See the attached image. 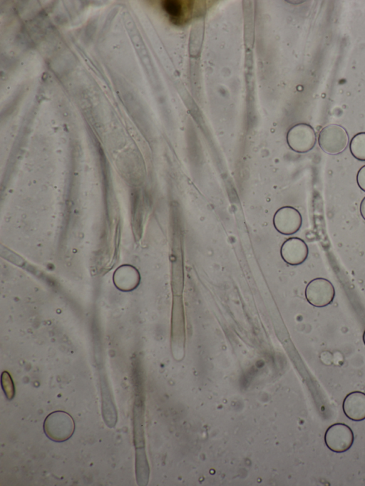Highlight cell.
Returning a JSON list of instances; mask_svg holds the SVG:
<instances>
[{
    "label": "cell",
    "mask_w": 365,
    "mask_h": 486,
    "mask_svg": "<svg viewBox=\"0 0 365 486\" xmlns=\"http://www.w3.org/2000/svg\"><path fill=\"white\" fill-rule=\"evenodd\" d=\"M349 135L341 125L331 124L322 129L319 134L318 143L321 149L330 155H337L347 147Z\"/></svg>",
    "instance_id": "cell-1"
},
{
    "label": "cell",
    "mask_w": 365,
    "mask_h": 486,
    "mask_svg": "<svg viewBox=\"0 0 365 486\" xmlns=\"http://www.w3.org/2000/svg\"><path fill=\"white\" fill-rule=\"evenodd\" d=\"M335 290L333 284L324 278L312 279L306 286L305 296L307 301L316 307H324L334 300Z\"/></svg>",
    "instance_id": "cell-2"
},
{
    "label": "cell",
    "mask_w": 365,
    "mask_h": 486,
    "mask_svg": "<svg viewBox=\"0 0 365 486\" xmlns=\"http://www.w3.org/2000/svg\"><path fill=\"white\" fill-rule=\"evenodd\" d=\"M354 433L344 423H337L329 426L324 434L327 447L334 453L347 451L353 445Z\"/></svg>",
    "instance_id": "cell-3"
},
{
    "label": "cell",
    "mask_w": 365,
    "mask_h": 486,
    "mask_svg": "<svg viewBox=\"0 0 365 486\" xmlns=\"http://www.w3.org/2000/svg\"><path fill=\"white\" fill-rule=\"evenodd\" d=\"M287 143L295 152L304 153L310 151L315 145L317 136L313 128L306 123L294 125L288 132Z\"/></svg>",
    "instance_id": "cell-4"
},
{
    "label": "cell",
    "mask_w": 365,
    "mask_h": 486,
    "mask_svg": "<svg viewBox=\"0 0 365 486\" xmlns=\"http://www.w3.org/2000/svg\"><path fill=\"white\" fill-rule=\"evenodd\" d=\"M273 223L275 229L279 233L291 235L300 229L302 218L297 209L291 206H284L275 212Z\"/></svg>",
    "instance_id": "cell-5"
},
{
    "label": "cell",
    "mask_w": 365,
    "mask_h": 486,
    "mask_svg": "<svg viewBox=\"0 0 365 486\" xmlns=\"http://www.w3.org/2000/svg\"><path fill=\"white\" fill-rule=\"evenodd\" d=\"M280 252L286 263L296 266L302 264L307 259L309 249L302 239L291 237L282 244Z\"/></svg>",
    "instance_id": "cell-6"
},
{
    "label": "cell",
    "mask_w": 365,
    "mask_h": 486,
    "mask_svg": "<svg viewBox=\"0 0 365 486\" xmlns=\"http://www.w3.org/2000/svg\"><path fill=\"white\" fill-rule=\"evenodd\" d=\"M160 2L163 10L174 24L182 25L192 16L194 9L192 1L165 0Z\"/></svg>",
    "instance_id": "cell-7"
},
{
    "label": "cell",
    "mask_w": 365,
    "mask_h": 486,
    "mask_svg": "<svg viewBox=\"0 0 365 486\" xmlns=\"http://www.w3.org/2000/svg\"><path fill=\"white\" fill-rule=\"evenodd\" d=\"M343 411L351 420H365V393L361 391L349 393L343 401Z\"/></svg>",
    "instance_id": "cell-8"
},
{
    "label": "cell",
    "mask_w": 365,
    "mask_h": 486,
    "mask_svg": "<svg viewBox=\"0 0 365 486\" xmlns=\"http://www.w3.org/2000/svg\"><path fill=\"white\" fill-rule=\"evenodd\" d=\"M349 149L356 159L365 161V132L359 133L351 138Z\"/></svg>",
    "instance_id": "cell-9"
},
{
    "label": "cell",
    "mask_w": 365,
    "mask_h": 486,
    "mask_svg": "<svg viewBox=\"0 0 365 486\" xmlns=\"http://www.w3.org/2000/svg\"><path fill=\"white\" fill-rule=\"evenodd\" d=\"M356 182L360 189L365 192V165L358 171Z\"/></svg>",
    "instance_id": "cell-10"
},
{
    "label": "cell",
    "mask_w": 365,
    "mask_h": 486,
    "mask_svg": "<svg viewBox=\"0 0 365 486\" xmlns=\"http://www.w3.org/2000/svg\"><path fill=\"white\" fill-rule=\"evenodd\" d=\"M360 213L361 217L365 220V197L363 198L360 205Z\"/></svg>",
    "instance_id": "cell-11"
},
{
    "label": "cell",
    "mask_w": 365,
    "mask_h": 486,
    "mask_svg": "<svg viewBox=\"0 0 365 486\" xmlns=\"http://www.w3.org/2000/svg\"><path fill=\"white\" fill-rule=\"evenodd\" d=\"M363 341L365 344V331H364V334H363Z\"/></svg>",
    "instance_id": "cell-12"
}]
</instances>
